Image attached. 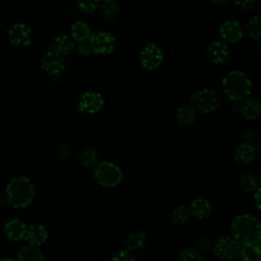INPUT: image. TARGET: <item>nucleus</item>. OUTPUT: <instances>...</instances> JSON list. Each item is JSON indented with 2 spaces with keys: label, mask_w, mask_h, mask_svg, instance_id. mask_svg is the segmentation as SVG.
Instances as JSON below:
<instances>
[{
  "label": "nucleus",
  "mask_w": 261,
  "mask_h": 261,
  "mask_svg": "<svg viewBox=\"0 0 261 261\" xmlns=\"http://www.w3.org/2000/svg\"><path fill=\"white\" fill-rule=\"evenodd\" d=\"M256 154L253 144L242 142L233 151V159L240 165H249L254 161Z\"/></svg>",
  "instance_id": "obj_14"
},
{
  "label": "nucleus",
  "mask_w": 261,
  "mask_h": 261,
  "mask_svg": "<svg viewBox=\"0 0 261 261\" xmlns=\"http://www.w3.org/2000/svg\"><path fill=\"white\" fill-rule=\"evenodd\" d=\"M75 3L80 11L85 13H90L97 9L99 0H75Z\"/></svg>",
  "instance_id": "obj_31"
},
{
  "label": "nucleus",
  "mask_w": 261,
  "mask_h": 261,
  "mask_svg": "<svg viewBox=\"0 0 261 261\" xmlns=\"http://www.w3.org/2000/svg\"><path fill=\"white\" fill-rule=\"evenodd\" d=\"M109 261H135V258L128 250L121 249L114 252Z\"/></svg>",
  "instance_id": "obj_32"
},
{
  "label": "nucleus",
  "mask_w": 261,
  "mask_h": 261,
  "mask_svg": "<svg viewBox=\"0 0 261 261\" xmlns=\"http://www.w3.org/2000/svg\"><path fill=\"white\" fill-rule=\"evenodd\" d=\"M7 205H8V201L5 196V193H0V208H4Z\"/></svg>",
  "instance_id": "obj_36"
},
{
  "label": "nucleus",
  "mask_w": 261,
  "mask_h": 261,
  "mask_svg": "<svg viewBox=\"0 0 261 261\" xmlns=\"http://www.w3.org/2000/svg\"><path fill=\"white\" fill-rule=\"evenodd\" d=\"M240 250L241 245L231 236H221L213 245V252L215 256L224 261L237 259Z\"/></svg>",
  "instance_id": "obj_6"
},
{
  "label": "nucleus",
  "mask_w": 261,
  "mask_h": 261,
  "mask_svg": "<svg viewBox=\"0 0 261 261\" xmlns=\"http://www.w3.org/2000/svg\"><path fill=\"white\" fill-rule=\"evenodd\" d=\"M91 35H92L91 28L85 21L79 20L71 25V37L73 38V40H75L79 43L88 41Z\"/></svg>",
  "instance_id": "obj_22"
},
{
  "label": "nucleus",
  "mask_w": 261,
  "mask_h": 261,
  "mask_svg": "<svg viewBox=\"0 0 261 261\" xmlns=\"http://www.w3.org/2000/svg\"><path fill=\"white\" fill-rule=\"evenodd\" d=\"M0 261H16V260H13L11 258H3V259H0Z\"/></svg>",
  "instance_id": "obj_39"
},
{
  "label": "nucleus",
  "mask_w": 261,
  "mask_h": 261,
  "mask_svg": "<svg viewBox=\"0 0 261 261\" xmlns=\"http://www.w3.org/2000/svg\"><path fill=\"white\" fill-rule=\"evenodd\" d=\"M210 1L216 5H222V4L226 3L228 0H210Z\"/></svg>",
  "instance_id": "obj_38"
},
{
  "label": "nucleus",
  "mask_w": 261,
  "mask_h": 261,
  "mask_svg": "<svg viewBox=\"0 0 261 261\" xmlns=\"http://www.w3.org/2000/svg\"><path fill=\"white\" fill-rule=\"evenodd\" d=\"M238 261H260L261 251L260 245H244L241 246Z\"/></svg>",
  "instance_id": "obj_21"
},
{
  "label": "nucleus",
  "mask_w": 261,
  "mask_h": 261,
  "mask_svg": "<svg viewBox=\"0 0 261 261\" xmlns=\"http://www.w3.org/2000/svg\"><path fill=\"white\" fill-rule=\"evenodd\" d=\"M77 53L80 56H88L91 54L92 52V49H91V46H90V43L89 42H82L80 43V45L77 46Z\"/></svg>",
  "instance_id": "obj_34"
},
{
  "label": "nucleus",
  "mask_w": 261,
  "mask_h": 261,
  "mask_svg": "<svg viewBox=\"0 0 261 261\" xmlns=\"http://www.w3.org/2000/svg\"><path fill=\"white\" fill-rule=\"evenodd\" d=\"M219 35L225 44H233L243 37V29L239 21L231 19L224 21L219 28Z\"/></svg>",
  "instance_id": "obj_12"
},
{
  "label": "nucleus",
  "mask_w": 261,
  "mask_h": 261,
  "mask_svg": "<svg viewBox=\"0 0 261 261\" xmlns=\"http://www.w3.org/2000/svg\"><path fill=\"white\" fill-rule=\"evenodd\" d=\"M139 60L143 68L147 70L157 69L163 61V51L157 44L148 43L140 51Z\"/></svg>",
  "instance_id": "obj_8"
},
{
  "label": "nucleus",
  "mask_w": 261,
  "mask_h": 261,
  "mask_svg": "<svg viewBox=\"0 0 261 261\" xmlns=\"http://www.w3.org/2000/svg\"><path fill=\"white\" fill-rule=\"evenodd\" d=\"M41 67L49 76H59L65 69L64 58L63 56L49 50L41 59Z\"/></svg>",
  "instance_id": "obj_10"
},
{
  "label": "nucleus",
  "mask_w": 261,
  "mask_h": 261,
  "mask_svg": "<svg viewBox=\"0 0 261 261\" xmlns=\"http://www.w3.org/2000/svg\"><path fill=\"white\" fill-rule=\"evenodd\" d=\"M73 41L67 35L54 36L50 41V51L57 53L61 56L70 54L73 51Z\"/></svg>",
  "instance_id": "obj_16"
},
{
  "label": "nucleus",
  "mask_w": 261,
  "mask_h": 261,
  "mask_svg": "<svg viewBox=\"0 0 261 261\" xmlns=\"http://www.w3.org/2000/svg\"><path fill=\"white\" fill-rule=\"evenodd\" d=\"M191 217V212L190 209L186 206H178L172 211V219L176 223H185L189 221Z\"/></svg>",
  "instance_id": "obj_30"
},
{
  "label": "nucleus",
  "mask_w": 261,
  "mask_h": 261,
  "mask_svg": "<svg viewBox=\"0 0 261 261\" xmlns=\"http://www.w3.org/2000/svg\"><path fill=\"white\" fill-rule=\"evenodd\" d=\"M104 2H110V1H115V0H103Z\"/></svg>",
  "instance_id": "obj_40"
},
{
  "label": "nucleus",
  "mask_w": 261,
  "mask_h": 261,
  "mask_svg": "<svg viewBox=\"0 0 261 261\" xmlns=\"http://www.w3.org/2000/svg\"><path fill=\"white\" fill-rule=\"evenodd\" d=\"M178 261H203V256L197 248L190 247L180 252Z\"/></svg>",
  "instance_id": "obj_29"
},
{
  "label": "nucleus",
  "mask_w": 261,
  "mask_h": 261,
  "mask_svg": "<svg viewBox=\"0 0 261 261\" xmlns=\"http://www.w3.org/2000/svg\"><path fill=\"white\" fill-rule=\"evenodd\" d=\"M16 261H45V258L38 247L28 245L20 248Z\"/></svg>",
  "instance_id": "obj_20"
},
{
  "label": "nucleus",
  "mask_w": 261,
  "mask_h": 261,
  "mask_svg": "<svg viewBox=\"0 0 261 261\" xmlns=\"http://www.w3.org/2000/svg\"><path fill=\"white\" fill-rule=\"evenodd\" d=\"M238 184L241 190L245 192H254L259 189L260 179L256 174L252 172H245L239 177Z\"/></svg>",
  "instance_id": "obj_24"
},
{
  "label": "nucleus",
  "mask_w": 261,
  "mask_h": 261,
  "mask_svg": "<svg viewBox=\"0 0 261 261\" xmlns=\"http://www.w3.org/2000/svg\"><path fill=\"white\" fill-rule=\"evenodd\" d=\"M191 215H194L198 219H206L210 216L212 212V207L210 202L202 197L196 198L192 201L190 205Z\"/></svg>",
  "instance_id": "obj_18"
},
{
  "label": "nucleus",
  "mask_w": 261,
  "mask_h": 261,
  "mask_svg": "<svg viewBox=\"0 0 261 261\" xmlns=\"http://www.w3.org/2000/svg\"><path fill=\"white\" fill-rule=\"evenodd\" d=\"M104 105L103 96L96 91H87L79 99L77 109L82 113L94 114L99 112Z\"/></svg>",
  "instance_id": "obj_9"
},
{
  "label": "nucleus",
  "mask_w": 261,
  "mask_h": 261,
  "mask_svg": "<svg viewBox=\"0 0 261 261\" xmlns=\"http://www.w3.org/2000/svg\"><path fill=\"white\" fill-rule=\"evenodd\" d=\"M27 227L28 226L22 220L18 218H13L6 222V224L4 225V233L8 240L17 242L24 238Z\"/></svg>",
  "instance_id": "obj_17"
},
{
  "label": "nucleus",
  "mask_w": 261,
  "mask_h": 261,
  "mask_svg": "<svg viewBox=\"0 0 261 261\" xmlns=\"http://www.w3.org/2000/svg\"><path fill=\"white\" fill-rule=\"evenodd\" d=\"M47 238L48 232L44 225L32 224L29 227H27L23 240H25V242L31 246L39 247L46 242Z\"/></svg>",
  "instance_id": "obj_15"
},
{
  "label": "nucleus",
  "mask_w": 261,
  "mask_h": 261,
  "mask_svg": "<svg viewBox=\"0 0 261 261\" xmlns=\"http://www.w3.org/2000/svg\"><path fill=\"white\" fill-rule=\"evenodd\" d=\"M257 0H234V5L240 10H250L254 7Z\"/></svg>",
  "instance_id": "obj_33"
},
{
  "label": "nucleus",
  "mask_w": 261,
  "mask_h": 261,
  "mask_svg": "<svg viewBox=\"0 0 261 261\" xmlns=\"http://www.w3.org/2000/svg\"><path fill=\"white\" fill-rule=\"evenodd\" d=\"M33 39L32 29L24 23H15L8 31L9 42L16 47H27Z\"/></svg>",
  "instance_id": "obj_11"
},
{
  "label": "nucleus",
  "mask_w": 261,
  "mask_h": 261,
  "mask_svg": "<svg viewBox=\"0 0 261 261\" xmlns=\"http://www.w3.org/2000/svg\"><path fill=\"white\" fill-rule=\"evenodd\" d=\"M191 106L196 112L209 114L216 111L219 107V99L215 91L204 88L199 89L191 96Z\"/></svg>",
  "instance_id": "obj_5"
},
{
  "label": "nucleus",
  "mask_w": 261,
  "mask_h": 261,
  "mask_svg": "<svg viewBox=\"0 0 261 261\" xmlns=\"http://www.w3.org/2000/svg\"><path fill=\"white\" fill-rule=\"evenodd\" d=\"M196 117L197 112L191 105H182L176 110L177 122L184 126L193 124L196 120Z\"/></svg>",
  "instance_id": "obj_23"
},
{
  "label": "nucleus",
  "mask_w": 261,
  "mask_h": 261,
  "mask_svg": "<svg viewBox=\"0 0 261 261\" xmlns=\"http://www.w3.org/2000/svg\"><path fill=\"white\" fill-rule=\"evenodd\" d=\"M5 196L8 201V205L16 209H22L28 207L34 200L35 188L32 181L23 176H14L8 182Z\"/></svg>",
  "instance_id": "obj_2"
},
{
  "label": "nucleus",
  "mask_w": 261,
  "mask_h": 261,
  "mask_svg": "<svg viewBox=\"0 0 261 261\" xmlns=\"http://www.w3.org/2000/svg\"><path fill=\"white\" fill-rule=\"evenodd\" d=\"M246 33L253 40H259L261 31H260V17L259 15H254L246 23Z\"/></svg>",
  "instance_id": "obj_27"
},
{
  "label": "nucleus",
  "mask_w": 261,
  "mask_h": 261,
  "mask_svg": "<svg viewBox=\"0 0 261 261\" xmlns=\"http://www.w3.org/2000/svg\"><path fill=\"white\" fill-rule=\"evenodd\" d=\"M118 6L115 3V1H110V2H104L101 6V14L104 19L111 20L114 19L117 14H118Z\"/></svg>",
  "instance_id": "obj_28"
},
{
  "label": "nucleus",
  "mask_w": 261,
  "mask_h": 261,
  "mask_svg": "<svg viewBox=\"0 0 261 261\" xmlns=\"http://www.w3.org/2000/svg\"><path fill=\"white\" fill-rule=\"evenodd\" d=\"M93 175L99 185L106 188L116 187L122 179L120 168L110 161H101L97 163L94 166Z\"/></svg>",
  "instance_id": "obj_4"
},
{
  "label": "nucleus",
  "mask_w": 261,
  "mask_h": 261,
  "mask_svg": "<svg viewBox=\"0 0 261 261\" xmlns=\"http://www.w3.org/2000/svg\"><path fill=\"white\" fill-rule=\"evenodd\" d=\"M222 89L224 94L233 101L247 99L252 91V82L243 71L231 70L222 79Z\"/></svg>",
  "instance_id": "obj_3"
},
{
  "label": "nucleus",
  "mask_w": 261,
  "mask_h": 261,
  "mask_svg": "<svg viewBox=\"0 0 261 261\" xmlns=\"http://www.w3.org/2000/svg\"><path fill=\"white\" fill-rule=\"evenodd\" d=\"M207 55L210 61L215 64L226 62L230 57V50L222 41H212L207 47Z\"/></svg>",
  "instance_id": "obj_13"
},
{
  "label": "nucleus",
  "mask_w": 261,
  "mask_h": 261,
  "mask_svg": "<svg viewBox=\"0 0 261 261\" xmlns=\"http://www.w3.org/2000/svg\"><path fill=\"white\" fill-rule=\"evenodd\" d=\"M254 198H255V203L257 205V208H259V205H260V202H259V198H260V189H257L256 190V193L254 195Z\"/></svg>",
  "instance_id": "obj_37"
},
{
  "label": "nucleus",
  "mask_w": 261,
  "mask_h": 261,
  "mask_svg": "<svg viewBox=\"0 0 261 261\" xmlns=\"http://www.w3.org/2000/svg\"><path fill=\"white\" fill-rule=\"evenodd\" d=\"M79 161L85 167H92L98 163V154L94 148L85 147L83 148L77 155Z\"/></svg>",
  "instance_id": "obj_25"
},
{
  "label": "nucleus",
  "mask_w": 261,
  "mask_h": 261,
  "mask_svg": "<svg viewBox=\"0 0 261 261\" xmlns=\"http://www.w3.org/2000/svg\"><path fill=\"white\" fill-rule=\"evenodd\" d=\"M89 43L92 52L100 55H107L114 51L116 40L111 33L106 31H98L91 35Z\"/></svg>",
  "instance_id": "obj_7"
},
{
  "label": "nucleus",
  "mask_w": 261,
  "mask_h": 261,
  "mask_svg": "<svg viewBox=\"0 0 261 261\" xmlns=\"http://www.w3.org/2000/svg\"><path fill=\"white\" fill-rule=\"evenodd\" d=\"M126 246L129 250L136 251L144 248L146 243V234L141 230H135L127 234L126 237Z\"/></svg>",
  "instance_id": "obj_26"
},
{
  "label": "nucleus",
  "mask_w": 261,
  "mask_h": 261,
  "mask_svg": "<svg viewBox=\"0 0 261 261\" xmlns=\"http://www.w3.org/2000/svg\"><path fill=\"white\" fill-rule=\"evenodd\" d=\"M243 142H246V143H251L252 140H254V132H252L251 129H246L242 133V136H241Z\"/></svg>",
  "instance_id": "obj_35"
},
{
  "label": "nucleus",
  "mask_w": 261,
  "mask_h": 261,
  "mask_svg": "<svg viewBox=\"0 0 261 261\" xmlns=\"http://www.w3.org/2000/svg\"><path fill=\"white\" fill-rule=\"evenodd\" d=\"M241 115L250 121H255L260 117L261 108L259 103L253 99L245 100L240 107Z\"/></svg>",
  "instance_id": "obj_19"
},
{
  "label": "nucleus",
  "mask_w": 261,
  "mask_h": 261,
  "mask_svg": "<svg viewBox=\"0 0 261 261\" xmlns=\"http://www.w3.org/2000/svg\"><path fill=\"white\" fill-rule=\"evenodd\" d=\"M232 238L241 245H260L261 226L259 220L250 214H241L231 221Z\"/></svg>",
  "instance_id": "obj_1"
}]
</instances>
